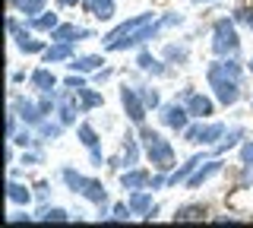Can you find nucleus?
Listing matches in <instances>:
<instances>
[{"label": "nucleus", "instance_id": "obj_1", "mask_svg": "<svg viewBox=\"0 0 253 228\" xmlns=\"http://www.w3.org/2000/svg\"><path fill=\"white\" fill-rule=\"evenodd\" d=\"M174 22H180V16H168L165 22H155V13H142V16H133L130 22H124V26H117L114 32L105 35V48L108 51H124V48H133V45L146 42V38L158 35L165 26H174Z\"/></svg>", "mask_w": 253, "mask_h": 228}, {"label": "nucleus", "instance_id": "obj_2", "mask_svg": "<svg viewBox=\"0 0 253 228\" xmlns=\"http://www.w3.org/2000/svg\"><path fill=\"white\" fill-rule=\"evenodd\" d=\"M209 86L215 89V98L221 105H234L241 98V67L234 60H218L209 67Z\"/></svg>", "mask_w": 253, "mask_h": 228}, {"label": "nucleus", "instance_id": "obj_3", "mask_svg": "<svg viewBox=\"0 0 253 228\" xmlns=\"http://www.w3.org/2000/svg\"><path fill=\"white\" fill-rule=\"evenodd\" d=\"M142 149H146V155L152 159L155 168H162V171H168L171 165H174V149L171 143L162 137V133H155V130H142Z\"/></svg>", "mask_w": 253, "mask_h": 228}, {"label": "nucleus", "instance_id": "obj_4", "mask_svg": "<svg viewBox=\"0 0 253 228\" xmlns=\"http://www.w3.org/2000/svg\"><path fill=\"white\" fill-rule=\"evenodd\" d=\"M237 32H234V22L231 19H218L215 29H212V51L218 54V57H231L237 51Z\"/></svg>", "mask_w": 253, "mask_h": 228}, {"label": "nucleus", "instance_id": "obj_5", "mask_svg": "<svg viewBox=\"0 0 253 228\" xmlns=\"http://www.w3.org/2000/svg\"><path fill=\"white\" fill-rule=\"evenodd\" d=\"M63 181H67V187H73L76 193H83L85 200H92V203H105V187L98 184V181H92V178H83L79 171L73 168H63Z\"/></svg>", "mask_w": 253, "mask_h": 228}, {"label": "nucleus", "instance_id": "obj_6", "mask_svg": "<svg viewBox=\"0 0 253 228\" xmlns=\"http://www.w3.org/2000/svg\"><path fill=\"white\" fill-rule=\"evenodd\" d=\"M184 137L190 139V143H200V146H209V143H215V139L225 137V127L221 124H200V127H187L184 130Z\"/></svg>", "mask_w": 253, "mask_h": 228}, {"label": "nucleus", "instance_id": "obj_7", "mask_svg": "<svg viewBox=\"0 0 253 228\" xmlns=\"http://www.w3.org/2000/svg\"><path fill=\"white\" fill-rule=\"evenodd\" d=\"M121 101H124V111H126V117H130L133 124H142L146 121V101H142L139 95H136V89H121Z\"/></svg>", "mask_w": 253, "mask_h": 228}, {"label": "nucleus", "instance_id": "obj_8", "mask_svg": "<svg viewBox=\"0 0 253 228\" xmlns=\"http://www.w3.org/2000/svg\"><path fill=\"white\" fill-rule=\"evenodd\" d=\"M6 29H10V35L16 38V45H19V48L26 51V54H38V51L44 48V45L38 42V38H32L29 32H22V29L16 26V19H6Z\"/></svg>", "mask_w": 253, "mask_h": 228}, {"label": "nucleus", "instance_id": "obj_9", "mask_svg": "<svg viewBox=\"0 0 253 228\" xmlns=\"http://www.w3.org/2000/svg\"><path fill=\"white\" fill-rule=\"evenodd\" d=\"M187 117H190V111L180 108V105H165L162 108V121L174 130H187Z\"/></svg>", "mask_w": 253, "mask_h": 228}, {"label": "nucleus", "instance_id": "obj_10", "mask_svg": "<svg viewBox=\"0 0 253 228\" xmlns=\"http://www.w3.org/2000/svg\"><path fill=\"white\" fill-rule=\"evenodd\" d=\"M76 95H79L76 89H70V92H63V95H60V117H63V124L76 121V114L85 108V105H79V101H76Z\"/></svg>", "mask_w": 253, "mask_h": 228}, {"label": "nucleus", "instance_id": "obj_11", "mask_svg": "<svg viewBox=\"0 0 253 228\" xmlns=\"http://www.w3.org/2000/svg\"><path fill=\"white\" fill-rule=\"evenodd\" d=\"M187 111L193 114V117H209L212 114V101L206 98V95H190L187 98Z\"/></svg>", "mask_w": 253, "mask_h": 228}, {"label": "nucleus", "instance_id": "obj_12", "mask_svg": "<svg viewBox=\"0 0 253 228\" xmlns=\"http://www.w3.org/2000/svg\"><path fill=\"white\" fill-rule=\"evenodd\" d=\"M121 184L126 187V190H139V187L152 184V178H149L146 171H124V175H121Z\"/></svg>", "mask_w": 253, "mask_h": 228}, {"label": "nucleus", "instance_id": "obj_13", "mask_svg": "<svg viewBox=\"0 0 253 228\" xmlns=\"http://www.w3.org/2000/svg\"><path fill=\"white\" fill-rule=\"evenodd\" d=\"M54 38L57 42H76V38H92L89 29H76V26H57L54 29Z\"/></svg>", "mask_w": 253, "mask_h": 228}, {"label": "nucleus", "instance_id": "obj_14", "mask_svg": "<svg viewBox=\"0 0 253 228\" xmlns=\"http://www.w3.org/2000/svg\"><path fill=\"white\" fill-rule=\"evenodd\" d=\"M85 6H89V13L98 16V19H111V16H114V0H85Z\"/></svg>", "mask_w": 253, "mask_h": 228}, {"label": "nucleus", "instance_id": "obj_15", "mask_svg": "<svg viewBox=\"0 0 253 228\" xmlns=\"http://www.w3.org/2000/svg\"><path fill=\"white\" fill-rule=\"evenodd\" d=\"M16 108H19V117H22V121H29V124H42V108H35L32 101L16 98Z\"/></svg>", "mask_w": 253, "mask_h": 228}, {"label": "nucleus", "instance_id": "obj_16", "mask_svg": "<svg viewBox=\"0 0 253 228\" xmlns=\"http://www.w3.org/2000/svg\"><path fill=\"white\" fill-rule=\"evenodd\" d=\"M32 86H35V89H42V92H54L57 80H54L51 70H35V73H32Z\"/></svg>", "mask_w": 253, "mask_h": 228}, {"label": "nucleus", "instance_id": "obj_17", "mask_svg": "<svg viewBox=\"0 0 253 228\" xmlns=\"http://www.w3.org/2000/svg\"><path fill=\"white\" fill-rule=\"evenodd\" d=\"M105 60L95 57V54H89V57H73L70 60V70H79V73H89V70H98Z\"/></svg>", "mask_w": 253, "mask_h": 228}, {"label": "nucleus", "instance_id": "obj_18", "mask_svg": "<svg viewBox=\"0 0 253 228\" xmlns=\"http://www.w3.org/2000/svg\"><path fill=\"white\" fill-rule=\"evenodd\" d=\"M218 171H221V162H209V165H206V168H200V171H196V175H193V178H190V181H187V184H190V187H200V184H203V181H206V178H212V175H218Z\"/></svg>", "mask_w": 253, "mask_h": 228}, {"label": "nucleus", "instance_id": "obj_19", "mask_svg": "<svg viewBox=\"0 0 253 228\" xmlns=\"http://www.w3.org/2000/svg\"><path fill=\"white\" fill-rule=\"evenodd\" d=\"M70 54H73L70 42H60L57 48H47L44 51V60H47V64H54V60H70Z\"/></svg>", "mask_w": 253, "mask_h": 228}, {"label": "nucleus", "instance_id": "obj_20", "mask_svg": "<svg viewBox=\"0 0 253 228\" xmlns=\"http://www.w3.org/2000/svg\"><path fill=\"white\" fill-rule=\"evenodd\" d=\"M126 206H130V212H152V196L149 193H133Z\"/></svg>", "mask_w": 253, "mask_h": 228}, {"label": "nucleus", "instance_id": "obj_21", "mask_svg": "<svg viewBox=\"0 0 253 228\" xmlns=\"http://www.w3.org/2000/svg\"><path fill=\"white\" fill-rule=\"evenodd\" d=\"M139 67L146 70V73H155V76H162V73H165V67L158 64V60H155L149 51H142V54H139Z\"/></svg>", "mask_w": 253, "mask_h": 228}, {"label": "nucleus", "instance_id": "obj_22", "mask_svg": "<svg viewBox=\"0 0 253 228\" xmlns=\"http://www.w3.org/2000/svg\"><path fill=\"white\" fill-rule=\"evenodd\" d=\"M200 162H203V155H193V159H190L187 165H180V168H177V171H174V175L168 178V184H177V181H184V178H187V175H190V171H193Z\"/></svg>", "mask_w": 253, "mask_h": 228}, {"label": "nucleus", "instance_id": "obj_23", "mask_svg": "<svg viewBox=\"0 0 253 228\" xmlns=\"http://www.w3.org/2000/svg\"><path fill=\"white\" fill-rule=\"evenodd\" d=\"M16 3H19V10L26 13V16H35V13L44 10V0H16Z\"/></svg>", "mask_w": 253, "mask_h": 228}, {"label": "nucleus", "instance_id": "obj_24", "mask_svg": "<svg viewBox=\"0 0 253 228\" xmlns=\"http://www.w3.org/2000/svg\"><path fill=\"white\" fill-rule=\"evenodd\" d=\"M6 190H10V200H13V203H29V200H32L29 190H26L22 184H16V181H13L10 187H6Z\"/></svg>", "mask_w": 253, "mask_h": 228}, {"label": "nucleus", "instance_id": "obj_25", "mask_svg": "<svg viewBox=\"0 0 253 228\" xmlns=\"http://www.w3.org/2000/svg\"><path fill=\"white\" fill-rule=\"evenodd\" d=\"M79 95H83V105H85V108L101 105V95H98V92H92L89 86H83V89H79Z\"/></svg>", "mask_w": 253, "mask_h": 228}, {"label": "nucleus", "instance_id": "obj_26", "mask_svg": "<svg viewBox=\"0 0 253 228\" xmlns=\"http://www.w3.org/2000/svg\"><path fill=\"white\" fill-rule=\"evenodd\" d=\"M79 139H83V143L89 146V149L98 146V137H95V130L89 127V124H83V127H79Z\"/></svg>", "mask_w": 253, "mask_h": 228}, {"label": "nucleus", "instance_id": "obj_27", "mask_svg": "<svg viewBox=\"0 0 253 228\" xmlns=\"http://www.w3.org/2000/svg\"><path fill=\"white\" fill-rule=\"evenodd\" d=\"M35 29H57V13H44V16H38L35 19Z\"/></svg>", "mask_w": 253, "mask_h": 228}, {"label": "nucleus", "instance_id": "obj_28", "mask_svg": "<svg viewBox=\"0 0 253 228\" xmlns=\"http://www.w3.org/2000/svg\"><path fill=\"white\" fill-rule=\"evenodd\" d=\"M190 219H203V206H187L177 212V222H190Z\"/></svg>", "mask_w": 253, "mask_h": 228}, {"label": "nucleus", "instance_id": "obj_29", "mask_svg": "<svg viewBox=\"0 0 253 228\" xmlns=\"http://www.w3.org/2000/svg\"><path fill=\"white\" fill-rule=\"evenodd\" d=\"M42 219H44V222H67V212H63V209H42Z\"/></svg>", "mask_w": 253, "mask_h": 228}, {"label": "nucleus", "instance_id": "obj_30", "mask_svg": "<svg viewBox=\"0 0 253 228\" xmlns=\"http://www.w3.org/2000/svg\"><path fill=\"white\" fill-rule=\"evenodd\" d=\"M124 165H136V143L126 137V146H124Z\"/></svg>", "mask_w": 253, "mask_h": 228}, {"label": "nucleus", "instance_id": "obj_31", "mask_svg": "<svg viewBox=\"0 0 253 228\" xmlns=\"http://www.w3.org/2000/svg\"><path fill=\"white\" fill-rule=\"evenodd\" d=\"M142 101H146V108H158V92L155 89H142Z\"/></svg>", "mask_w": 253, "mask_h": 228}, {"label": "nucleus", "instance_id": "obj_32", "mask_svg": "<svg viewBox=\"0 0 253 228\" xmlns=\"http://www.w3.org/2000/svg\"><path fill=\"white\" fill-rule=\"evenodd\" d=\"M38 130H42V137H60V127H57V124H38Z\"/></svg>", "mask_w": 253, "mask_h": 228}, {"label": "nucleus", "instance_id": "obj_33", "mask_svg": "<svg viewBox=\"0 0 253 228\" xmlns=\"http://www.w3.org/2000/svg\"><path fill=\"white\" fill-rule=\"evenodd\" d=\"M241 137H244L241 130H231V133H228V139H225V143L218 146V152H225V149H231V146H234V143H237V139H241Z\"/></svg>", "mask_w": 253, "mask_h": 228}, {"label": "nucleus", "instance_id": "obj_34", "mask_svg": "<svg viewBox=\"0 0 253 228\" xmlns=\"http://www.w3.org/2000/svg\"><path fill=\"white\" fill-rule=\"evenodd\" d=\"M241 159H244V165H253V139H250V143H244Z\"/></svg>", "mask_w": 253, "mask_h": 228}, {"label": "nucleus", "instance_id": "obj_35", "mask_svg": "<svg viewBox=\"0 0 253 228\" xmlns=\"http://www.w3.org/2000/svg\"><path fill=\"white\" fill-rule=\"evenodd\" d=\"M83 86H85V80H83V76H70V80H67V89H83Z\"/></svg>", "mask_w": 253, "mask_h": 228}, {"label": "nucleus", "instance_id": "obj_36", "mask_svg": "<svg viewBox=\"0 0 253 228\" xmlns=\"http://www.w3.org/2000/svg\"><path fill=\"white\" fill-rule=\"evenodd\" d=\"M13 143H19V146H29V143H32V133H29V130H22L19 137H13Z\"/></svg>", "mask_w": 253, "mask_h": 228}, {"label": "nucleus", "instance_id": "obj_37", "mask_svg": "<svg viewBox=\"0 0 253 228\" xmlns=\"http://www.w3.org/2000/svg\"><path fill=\"white\" fill-rule=\"evenodd\" d=\"M126 212H130V206H114V216L111 219H126Z\"/></svg>", "mask_w": 253, "mask_h": 228}, {"label": "nucleus", "instance_id": "obj_38", "mask_svg": "<svg viewBox=\"0 0 253 228\" xmlns=\"http://www.w3.org/2000/svg\"><path fill=\"white\" fill-rule=\"evenodd\" d=\"M247 22H250V29H253V10H247Z\"/></svg>", "mask_w": 253, "mask_h": 228}, {"label": "nucleus", "instance_id": "obj_39", "mask_svg": "<svg viewBox=\"0 0 253 228\" xmlns=\"http://www.w3.org/2000/svg\"><path fill=\"white\" fill-rule=\"evenodd\" d=\"M60 3H79V0H60Z\"/></svg>", "mask_w": 253, "mask_h": 228}, {"label": "nucleus", "instance_id": "obj_40", "mask_svg": "<svg viewBox=\"0 0 253 228\" xmlns=\"http://www.w3.org/2000/svg\"><path fill=\"white\" fill-rule=\"evenodd\" d=\"M250 70H253V60H250Z\"/></svg>", "mask_w": 253, "mask_h": 228}, {"label": "nucleus", "instance_id": "obj_41", "mask_svg": "<svg viewBox=\"0 0 253 228\" xmlns=\"http://www.w3.org/2000/svg\"><path fill=\"white\" fill-rule=\"evenodd\" d=\"M196 3H203V0H196Z\"/></svg>", "mask_w": 253, "mask_h": 228}]
</instances>
